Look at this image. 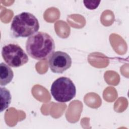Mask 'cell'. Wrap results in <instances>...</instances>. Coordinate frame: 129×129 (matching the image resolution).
Listing matches in <instances>:
<instances>
[{
    "label": "cell",
    "instance_id": "obj_8",
    "mask_svg": "<svg viewBox=\"0 0 129 129\" xmlns=\"http://www.w3.org/2000/svg\"><path fill=\"white\" fill-rule=\"evenodd\" d=\"M100 1H83L84 6L89 10H95L99 5Z\"/></svg>",
    "mask_w": 129,
    "mask_h": 129
},
{
    "label": "cell",
    "instance_id": "obj_6",
    "mask_svg": "<svg viewBox=\"0 0 129 129\" xmlns=\"http://www.w3.org/2000/svg\"><path fill=\"white\" fill-rule=\"evenodd\" d=\"M14 77L13 71L7 64L1 62L0 64V84L5 86L10 83Z\"/></svg>",
    "mask_w": 129,
    "mask_h": 129
},
{
    "label": "cell",
    "instance_id": "obj_3",
    "mask_svg": "<svg viewBox=\"0 0 129 129\" xmlns=\"http://www.w3.org/2000/svg\"><path fill=\"white\" fill-rule=\"evenodd\" d=\"M50 92L56 101L64 103L71 101L75 97L76 88L74 83L70 78L61 77L52 83Z\"/></svg>",
    "mask_w": 129,
    "mask_h": 129
},
{
    "label": "cell",
    "instance_id": "obj_2",
    "mask_svg": "<svg viewBox=\"0 0 129 129\" xmlns=\"http://www.w3.org/2000/svg\"><path fill=\"white\" fill-rule=\"evenodd\" d=\"M39 23L37 18L29 12L16 15L11 23V32L15 38L29 37L38 32Z\"/></svg>",
    "mask_w": 129,
    "mask_h": 129
},
{
    "label": "cell",
    "instance_id": "obj_7",
    "mask_svg": "<svg viewBox=\"0 0 129 129\" xmlns=\"http://www.w3.org/2000/svg\"><path fill=\"white\" fill-rule=\"evenodd\" d=\"M1 91V112H3L7 109L11 102L12 97L10 91L5 87L2 86L0 88Z\"/></svg>",
    "mask_w": 129,
    "mask_h": 129
},
{
    "label": "cell",
    "instance_id": "obj_1",
    "mask_svg": "<svg viewBox=\"0 0 129 129\" xmlns=\"http://www.w3.org/2000/svg\"><path fill=\"white\" fill-rule=\"evenodd\" d=\"M26 50L32 58L43 60L49 58L54 52L55 45L51 36L44 32H37L28 38Z\"/></svg>",
    "mask_w": 129,
    "mask_h": 129
},
{
    "label": "cell",
    "instance_id": "obj_5",
    "mask_svg": "<svg viewBox=\"0 0 129 129\" xmlns=\"http://www.w3.org/2000/svg\"><path fill=\"white\" fill-rule=\"evenodd\" d=\"M71 56L66 52L61 51L54 52L49 58L48 64L51 71L54 73L61 74L72 66Z\"/></svg>",
    "mask_w": 129,
    "mask_h": 129
},
{
    "label": "cell",
    "instance_id": "obj_4",
    "mask_svg": "<svg viewBox=\"0 0 129 129\" xmlns=\"http://www.w3.org/2000/svg\"><path fill=\"white\" fill-rule=\"evenodd\" d=\"M2 55L6 63L13 68H18L26 64L28 56L22 47L17 44L9 43L2 49Z\"/></svg>",
    "mask_w": 129,
    "mask_h": 129
}]
</instances>
